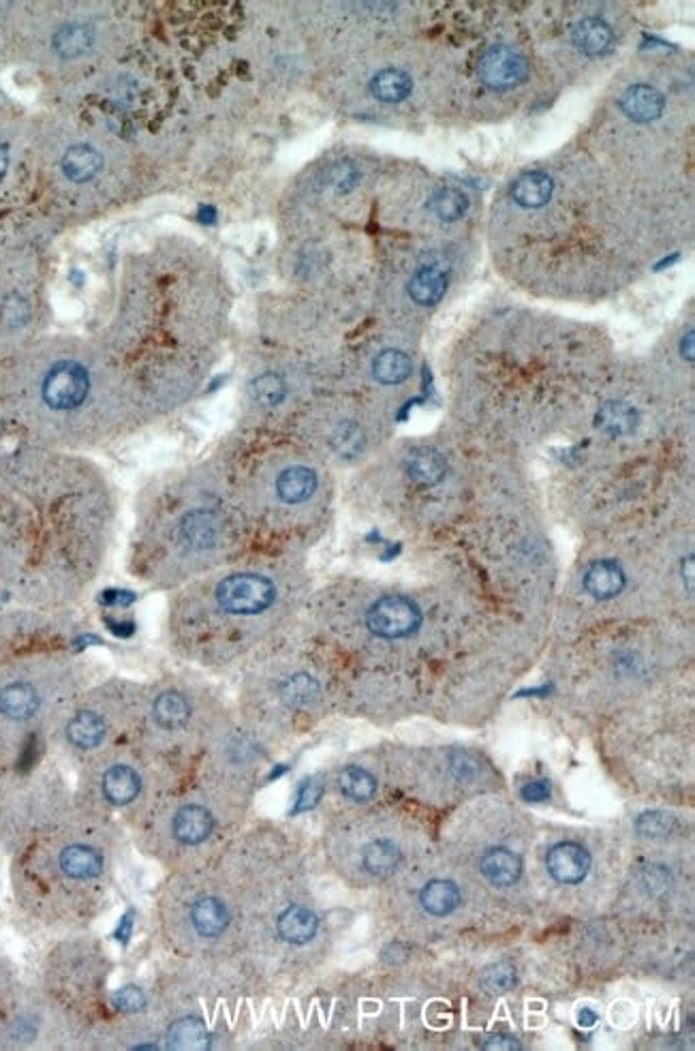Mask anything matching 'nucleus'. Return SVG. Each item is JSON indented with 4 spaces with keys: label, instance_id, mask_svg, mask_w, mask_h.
<instances>
[{
    "label": "nucleus",
    "instance_id": "obj_1",
    "mask_svg": "<svg viewBox=\"0 0 695 1051\" xmlns=\"http://www.w3.org/2000/svg\"><path fill=\"white\" fill-rule=\"evenodd\" d=\"M116 523L114 495L92 471L0 454V587L30 611L84 600L110 561Z\"/></svg>",
    "mask_w": 695,
    "mask_h": 1051
},
{
    "label": "nucleus",
    "instance_id": "obj_2",
    "mask_svg": "<svg viewBox=\"0 0 695 1051\" xmlns=\"http://www.w3.org/2000/svg\"><path fill=\"white\" fill-rule=\"evenodd\" d=\"M304 585L300 553H246L167 593V649L202 668L234 666L296 615Z\"/></svg>",
    "mask_w": 695,
    "mask_h": 1051
},
{
    "label": "nucleus",
    "instance_id": "obj_3",
    "mask_svg": "<svg viewBox=\"0 0 695 1051\" xmlns=\"http://www.w3.org/2000/svg\"><path fill=\"white\" fill-rule=\"evenodd\" d=\"M11 893L20 915L43 932L69 936L110 908L122 855V825L90 812L75 795L9 848Z\"/></svg>",
    "mask_w": 695,
    "mask_h": 1051
},
{
    "label": "nucleus",
    "instance_id": "obj_4",
    "mask_svg": "<svg viewBox=\"0 0 695 1051\" xmlns=\"http://www.w3.org/2000/svg\"><path fill=\"white\" fill-rule=\"evenodd\" d=\"M88 679L45 613L0 615V799L43 767L60 715Z\"/></svg>",
    "mask_w": 695,
    "mask_h": 1051
},
{
    "label": "nucleus",
    "instance_id": "obj_5",
    "mask_svg": "<svg viewBox=\"0 0 695 1051\" xmlns=\"http://www.w3.org/2000/svg\"><path fill=\"white\" fill-rule=\"evenodd\" d=\"M251 551L231 482L191 476L159 486L137 506L127 570L137 583L172 593Z\"/></svg>",
    "mask_w": 695,
    "mask_h": 1051
},
{
    "label": "nucleus",
    "instance_id": "obj_6",
    "mask_svg": "<svg viewBox=\"0 0 695 1051\" xmlns=\"http://www.w3.org/2000/svg\"><path fill=\"white\" fill-rule=\"evenodd\" d=\"M257 551L304 553L332 527L334 506L326 474L306 456H281L231 482Z\"/></svg>",
    "mask_w": 695,
    "mask_h": 1051
},
{
    "label": "nucleus",
    "instance_id": "obj_7",
    "mask_svg": "<svg viewBox=\"0 0 695 1051\" xmlns=\"http://www.w3.org/2000/svg\"><path fill=\"white\" fill-rule=\"evenodd\" d=\"M236 728L202 681L167 670L144 681L142 715L133 741L169 780H178L202 767Z\"/></svg>",
    "mask_w": 695,
    "mask_h": 1051
},
{
    "label": "nucleus",
    "instance_id": "obj_8",
    "mask_svg": "<svg viewBox=\"0 0 695 1051\" xmlns=\"http://www.w3.org/2000/svg\"><path fill=\"white\" fill-rule=\"evenodd\" d=\"M208 765L167 784L131 820L133 844L165 872L202 865L223 831Z\"/></svg>",
    "mask_w": 695,
    "mask_h": 1051
},
{
    "label": "nucleus",
    "instance_id": "obj_9",
    "mask_svg": "<svg viewBox=\"0 0 695 1051\" xmlns=\"http://www.w3.org/2000/svg\"><path fill=\"white\" fill-rule=\"evenodd\" d=\"M154 934L165 955L195 962L208 957L236 927L229 897L208 880L204 867L165 872L154 893Z\"/></svg>",
    "mask_w": 695,
    "mask_h": 1051
},
{
    "label": "nucleus",
    "instance_id": "obj_10",
    "mask_svg": "<svg viewBox=\"0 0 695 1051\" xmlns=\"http://www.w3.org/2000/svg\"><path fill=\"white\" fill-rule=\"evenodd\" d=\"M338 698L330 664L306 653L302 658H272L264 664L246 694L244 728L261 741L268 726L306 728L321 718L332 700ZM264 743V741H261Z\"/></svg>",
    "mask_w": 695,
    "mask_h": 1051
},
{
    "label": "nucleus",
    "instance_id": "obj_11",
    "mask_svg": "<svg viewBox=\"0 0 695 1051\" xmlns=\"http://www.w3.org/2000/svg\"><path fill=\"white\" fill-rule=\"evenodd\" d=\"M112 959L103 944L86 932L60 936L43 959L39 992L92 1047L95 1032L105 1024L107 981Z\"/></svg>",
    "mask_w": 695,
    "mask_h": 1051
},
{
    "label": "nucleus",
    "instance_id": "obj_12",
    "mask_svg": "<svg viewBox=\"0 0 695 1051\" xmlns=\"http://www.w3.org/2000/svg\"><path fill=\"white\" fill-rule=\"evenodd\" d=\"M142 703L144 681L110 677L88 683L60 715L52 745L80 767L135 737Z\"/></svg>",
    "mask_w": 695,
    "mask_h": 1051
},
{
    "label": "nucleus",
    "instance_id": "obj_13",
    "mask_svg": "<svg viewBox=\"0 0 695 1051\" xmlns=\"http://www.w3.org/2000/svg\"><path fill=\"white\" fill-rule=\"evenodd\" d=\"M75 799L90 812L129 825L142 807L174 780L131 739L77 767Z\"/></svg>",
    "mask_w": 695,
    "mask_h": 1051
},
{
    "label": "nucleus",
    "instance_id": "obj_14",
    "mask_svg": "<svg viewBox=\"0 0 695 1051\" xmlns=\"http://www.w3.org/2000/svg\"><path fill=\"white\" fill-rule=\"evenodd\" d=\"M35 373V386H24L20 392L22 399L35 396L39 418L54 420L58 429H63L73 418L82 424L92 405L99 407L103 390L101 371L86 354L63 349L45 358Z\"/></svg>",
    "mask_w": 695,
    "mask_h": 1051
},
{
    "label": "nucleus",
    "instance_id": "obj_15",
    "mask_svg": "<svg viewBox=\"0 0 695 1051\" xmlns=\"http://www.w3.org/2000/svg\"><path fill=\"white\" fill-rule=\"evenodd\" d=\"M593 431L606 444H627L633 441L644 426V411L627 396H608L593 409Z\"/></svg>",
    "mask_w": 695,
    "mask_h": 1051
},
{
    "label": "nucleus",
    "instance_id": "obj_16",
    "mask_svg": "<svg viewBox=\"0 0 695 1051\" xmlns=\"http://www.w3.org/2000/svg\"><path fill=\"white\" fill-rule=\"evenodd\" d=\"M321 444L326 446L332 459L345 465L360 463L373 446L368 424L353 414H343L332 418L321 433Z\"/></svg>",
    "mask_w": 695,
    "mask_h": 1051
},
{
    "label": "nucleus",
    "instance_id": "obj_17",
    "mask_svg": "<svg viewBox=\"0 0 695 1051\" xmlns=\"http://www.w3.org/2000/svg\"><path fill=\"white\" fill-rule=\"evenodd\" d=\"M529 73V65L518 52L499 45L490 48L480 60V78L492 88H512Z\"/></svg>",
    "mask_w": 695,
    "mask_h": 1051
},
{
    "label": "nucleus",
    "instance_id": "obj_18",
    "mask_svg": "<svg viewBox=\"0 0 695 1051\" xmlns=\"http://www.w3.org/2000/svg\"><path fill=\"white\" fill-rule=\"evenodd\" d=\"M370 379L381 388H400L415 375V360L403 347L388 345L370 358Z\"/></svg>",
    "mask_w": 695,
    "mask_h": 1051
},
{
    "label": "nucleus",
    "instance_id": "obj_19",
    "mask_svg": "<svg viewBox=\"0 0 695 1051\" xmlns=\"http://www.w3.org/2000/svg\"><path fill=\"white\" fill-rule=\"evenodd\" d=\"M400 863L403 852L390 837H370L358 850V870L373 880L390 878Z\"/></svg>",
    "mask_w": 695,
    "mask_h": 1051
},
{
    "label": "nucleus",
    "instance_id": "obj_20",
    "mask_svg": "<svg viewBox=\"0 0 695 1051\" xmlns=\"http://www.w3.org/2000/svg\"><path fill=\"white\" fill-rule=\"evenodd\" d=\"M289 394H291V386H289L287 375L281 371H274V369L253 375L249 379V384H246V396H249V403L257 411H261V414H272V411L281 409L287 403Z\"/></svg>",
    "mask_w": 695,
    "mask_h": 1051
},
{
    "label": "nucleus",
    "instance_id": "obj_21",
    "mask_svg": "<svg viewBox=\"0 0 695 1051\" xmlns=\"http://www.w3.org/2000/svg\"><path fill=\"white\" fill-rule=\"evenodd\" d=\"M548 872L561 885H578L591 870V857L580 844L563 842L548 852Z\"/></svg>",
    "mask_w": 695,
    "mask_h": 1051
},
{
    "label": "nucleus",
    "instance_id": "obj_22",
    "mask_svg": "<svg viewBox=\"0 0 695 1051\" xmlns=\"http://www.w3.org/2000/svg\"><path fill=\"white\" fill-rule=\"evenodd\" d=\"M334 786L338 795L351 803H370L379 792V780L375 771L362 763H349L334 775Z\"/></svg>",
    "mask_w": 695,
    "mask_h": 1051
},
{
    "label": "nucleus",
    "instance_id": "obj_23",
    "mask_svg": "<svg viewBox=\"0 0 695 1051\" xmlns=\"http://www.w3.org/2000/svg\"><path fill=\"white\" fill-rule=\"evenodd\" d=\"M447 292V277L441 266L428 264L417 268L407 283V296L417 309H432L441 304Z\"/></svg>",
    "mask_w": 695,
    "mask_h": 1051
},
{
    "label": "nucleus",
    "instance_id": "obj_24",
    "mask_svg": "<svg viewBox=\"0 0 695 1051\" xmlns=\"http://www.w3.org/2000/svg\"><path fill=\"white\" fill-rule=\"evenodd\" d=\"M621 105H623V112L631 120H638V123H651V120L661 116L663 108H666V101H663V95L657 88L646 86V84H636L627 90Z\"/></svg>",
    "mask_w": 695,
    "mask_h": 1051
},
{
    "label": "nucleus",
    "instance_id": "obj_25",
    "mask_svg": "<svg viewBox=\"0 0 695 1051\" xmlns=\"http://www.w3.org/2000/svg\"><path fill=\"white\" fill-rule=\"evenodd\" d=\"M101 163L103 159L95 148L80 144L65 150L63 161H60V170H63L67 180L75 182V185H82V182H88L99 174Z\"/></svg>",
    "mask_w": 695,
    "mask_h": 1051
},
{
    "label": "nucleus",
    "instance_id": "obj_26",
    "mask_svg": "<svg viewBox=\"0 0 695 1051\" xmlns=\"http://www.w3.org/2000/svg\"><path fill=\"white\" fill-rule=\"evenodd\" d=\"M482 874L497 887H509L522 874V861L507 848H492L482 857Z\"/></svg>",
    "mask_w": 695,
    "mask_h": 1051
},
{
    "label": "nucleus",
    "instance_id": "obj_27",
    "mask_svg": "<svg viewBox=\"0 0 695 1051\" xmlns=\"http://www.w3.org/2000/svg\"><path fill=\"white\" fill-rule=\"evenodd\" d=\"M92 41H95V33H92L90 26L67 24L60 30H56V35L52 39V48L60 58L73 60V58L84 56L90 50Z\"/></svg>",
    "mask_w": 695,
    "mask_h": 1051
},
{
    "label": "nucleus",
    "instance_id": "obj_28",
    "mask_svg": "<svg viewBox=\"0 0 695 1051\" xmlns=\"http://www.w3.org/2000/svg\"><path fill=\"white\" fill-rule=\"evenodd\" d=\"M420 902L430 915L445 917L458 908L460 891L450 880H432L422 889Z\"/></svg>",
    "mask_w": 695,
    "mask_h": 1051
},
{
    "label": "nucleus",
    "instance_id": "obj_29",
    "mask_svg": "<svg viewBox=\"0 0 695 1051\" xmlns=\"http://www.w3.org/2000/svg\"><path fill=\"white\" fill-rule=\"evenodd\" d=\"M512 195H514V200L524 208H539L550 200L552 180L542 172L524 174L522 178L516 180Z\"/></svg>",
    "mask_w": 695,
    "mask_h": 1051
},
{
    "label": "nucleus",
    "instance_id": "obj_30",
    "mask_svg": "<svg viewBox=\"0 0 695 1051\" xmlns=\"http://www.w3.org/2000/svg\"><path fill=\"white\" fill-rule=\"evenodd\" d=\"M574 41L584 54H604L612 45V30L601 20L586 18L576 26Z\"/></svg>",
    "mask_w": 695,
    "mask_h": 1051
},
{
    "label": "nucleus",
    "instance_id": "obj_31",
    "mask_svg": "<svg viewBox=\"0 0 695 1051\" xmlns=\"http://www.w3.org/2000/svg\"><path fill=\"white\" fill-rule=\"evenodd\" d=\"M370 88H373V95L379 99V101H385V103H398L409 97L411 93V78L400 69H383L375 75L373 84H370Z\"/></svg>",
    "mask_w": 695,
    "mask_h": 1051
},
{
    "label": "nucleus",
    "instance_id": "obj_32",
    "mask_svg": "<svg viewBox=\"0 0 695 1051\" xmlns=\"http://www.w3.org/2000/svg\"><path fill=\"white\" fill-rule=\"evenodd\" d=\"M467 208H469L467 195L454 187L441 189L437 191L435 197H432V212H435V215L443 221L460 219L467 212Z\"/></svg>",
    "mask_w": 695,
    "mask_h": 1051
},
{
    "label": "nucleus",
    "instance_id": "obj_33",
    "mask_svg": "<svg viewBox=\"0 0 695 1051\" xmlns=\"http://www.w3.org/2000/svg\"><path fill=\"white\" fill-rule=\"evenodd\" d=\"M482 985L490 994H507L516 985V970L507 962L492 964L482 974Z\"/></svg>",
    "mask_w": 695,
    "mask_h": 1051
},
{
    "label": "nucleus",
    "instance_id": "obj_34",
    "mask_svg": "<svg viewBox=\"0 0 695 1051\" xmlns=\"http://www.w3.org/2000/svg\"><path fill=\"white\" fill-rule=\"evenodd\" d=\"M676 827V820L666 812H644L638 822L636 829L644 837H668Z\"/></svg>",
    "mask_w": 695,
    "mask_h": 1051
},
{
    "label": "nucleus",
    "instance_id": "obj_35",
    "mask_svg": "<svg viewBox=\"0 0 695 1051\" xmlns=\"http://www.w3.org/2000/svg\"><path fill=\"white\" fill-rule=\"evenodd\" d=\"M323 799V778L321 775H317V778H311L306 780L304 786L300 788V795H298V805H296V812H306V810H313V807L319 805V801Z\"/></svg>",
    "mask_w": 695,
    "mask_h": 1051
},
{
    "label": "nucleus",
    "instance_id": "obj_36",
    "mask_svg": "<svg viewBox=\"0 0 695 1051\" xmlns=\"http://www.w3.org/2000/svg\"><path fill=\"white\" fill-rule=\"evenodd\" d=\"M550 792H552V786L548 780H537V782H529L527 786H524L520 790V797L529 803H542L550 799Z\"/></svg>",
    "mask_w": 695,
    "mask_h": 1051
},
{
    "label": "nucleus",
    "instance_id": "obj_37",
    "mask_svg": "<svg viewBox=\"0 0 695 1051\" xmlns=\"http://www.w3.org/2000/svg\"><path fill=\"white\" fill-rule=\"evenodd\" d=\"M15 983H18L15 968L9 962H5V959H0V1002L5 1000V996L15 987Z\"/></svg>",
    "mask_w": 695,
    "mask_h": 1051
},
{
    "label": "nucleus",
    "instance_id": "obj_38",
    "mask_svg": "<svg viewBox=\"0 0 695 1051\" xmlns=\"http://www.w3.org/2000/svg\"><path fill=\"white\" fill-rule=\"evenodd\" d=\"M484 1049H503V1051H512V1049H520V1043L516 1037H512V1034H492V1037L486 1039L484 1043Z\"/></svg>",
    "mask_w": 695,
    "mask_h": 1051
},
{
    "label": "nucleus",
    "instance_id": "obj_39",
    "mask_svg": "<svg viewBox=\"0 0 695 1051\" xmlns=\"http://www.w3.org/2000/svg\"><path fill=\"white\" fill-rule=\"evenodd\" d=\"M353 180H355V172L351 170V167H347V165H341V167H336V170H334V178H332V185H334V187H338V189H343V187H349Z\"/></svg>",
    "mask_w": 695,
    "mask_h": 1051
},
{
    "label": "nucleus",
    "instance_id": "obj_40",
    "mask_svg": "<svg viewBox=\"0 0 695 1051\" xmlns=\"http://www.w3.org/2000/svg\"><path fill=\"white\" fill-rule=\"evenodd\" d=\"M597 1019H599L597 1013L591 1011V1009H582L580 1015H578V1022H580V1026H584V1028H591L593 1024H597Z\"/></svg>",
    "mask_w": 695,
    "mask_h": 1051
},
{
    "label": "nucleus",
    "instance_id": "obj_41",
    "mask_svg": "<svg viewBox=\"0 0 695 1051\" xmlns=\"http://www.w3.org/2000/svg\"><path fill=\"white\" fill-rule=\"evenodd\" d=\"M7 167H9V150H7V146L3 142H0V178L5 176Z\"/></svg>",
    "mask_w": 695,
    "mask_h": 1051
}]
</instances>
